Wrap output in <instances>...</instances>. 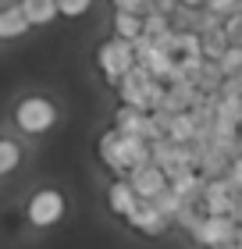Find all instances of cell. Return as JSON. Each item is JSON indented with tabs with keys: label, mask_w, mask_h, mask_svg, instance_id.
I'll return each instance as SVG.
<instances>
[{
	"label": "cell",
	"mask_w": 242,
	"mask_h": 249,
	"mask_svg": "<svg viewBox=\"0 0 242 249\" xmlns=\"http://www.w3.org/2000/svg\"><path fill=\"white\" fill-rule=\"evenodd\" d=\"M11 121L25 135H47V132L57 128V121H61V107H57V100L47 96V93H29L15 104Z\"/></svg>",
	"instance_id": "obj_1"
},
{
	"label": "cell",
	"mask_w": 242,
	"mask_h": 249,
	"mask_svg": "<svg viewBox=\"0 0 242 249\" xmlns=\"http://www.w3.org/2000/svg\"><path fill=\"white\" fill-rule=\"evenodd\" d=\"M93 61H96V71L103 75V82L118 89V82L135 68V47L125 43V39H118V36H107V39L96 43Z\"/></svg>",
	"instance_id": "obj_2"
},
{
	"label": "cell",
	"mask_w": 242,
	"mask_h": 249,
	"mask_svg": "<svg viewBox=\"0 0 242 249\" xmlns=\"http://www.w3.org/2000/svg\"><path fill=\"white\" fill-rule=\"evenodd\" d=\"M64 213H68V199H64V192L54 189V185L36 189L25 203V217H29L32 228H54V224L64 221Z\"/></svg>",
	"instance_id": "obj_3"
},
{
	"label": "cell",
	"mask_w": 242,
	"mask_h": 249,
	"mask_svg": "<svg viewBox=\"0 0 242 249\" xmlns=\"http://www.w3.org/2000/svg\"><path fill=\"white\" fill-rule=\"evenodd\" d=\"M239 196H242V192L228 182V178H214V182H206V189H203L200 207H203L206 217H235Z\"/></svg>",
	"instance_id": "obj_4"
},
{
	"label": "cell",
	"mask_w": 242,
	"mask_h": 249,
	"mask_svg": "<svg viewBox=\"0 0 242 249\" xmlns=\"http://www.w3.org/2000/svg\"><path fill=\"white\" fill-rule=\"evenodd\" d=\"M192 239L206 246V249H217V246H232L239 239V221L235 217H203L200 228L192 231Z\"/></svg>",
	"instance_id": "obj_5"
},
{
	"label": "cell",
	"mask_w": 242,
	"mask_h": 249,
	"mask_svg": "<svg viewBox=\"0 0 242 249\" xmlns=\"http://www.w3.org/2000/svg\"><path fill=\"white\" fill-rule=\"evenodd\" d=\"M132 189H135V196H139L143 203H153L164 189H171V182H168V175L160 171L157 164H146V167H135V171L125 178Z\"/></svg>",
	"instance_id": "obj_6"
},
{
	"label": "cell",
	"mask_w": 242,
	"mask_h": 249,
	"mask_svg": "<svg viewBox=\"0 0 242 249\" xmlns=\"http://www.w3.org/2000/svg\"><path fill=\"white\" fill-rule=\"evenodd\" d=\"M29 32H32V21L25 18V11H21L15 0H7V4L0 7V43L25 39Z\"/></svg>",
	"instance_id": "obj_7"
},
{
	"label": "cell",
	"mask_w": 242,
	"mask_h": 249,
	"mask_svg": "<svg viewBox=\"0 0 242 249\" xmlns=\"http://www.w3.org/2000/svg\"><path fill=\"white\" fill-rule=\"evenodd\" d=\"M139 196H135V189L125 182V178H114L111 182V189H107V207H111V213L114 217H121V221H129L132 213H135V207H139Z\"/></svg>",
	"instance_id": "obj_8"
},
{
	"label": "cell",
	"mask_w": 242,
	"mask_h": 249,
	"mask_svg": "<svg viewBox=\"0 0 242 249\" xmlns=\"http://www.w3.org/2000/svg\"><path fill=\"white\" fill-rule=\"evenodd\" d=\"M96 160L107 167L114 178H125V167H121V132L118 128H107L96 139Z\"/></svg>",
	"instance_id": "obj_9"
},
{
	"label": "cell",
	"mask_w": 242,
	"mask_h": 249,
	"mask_svg": "<svg viewBox=\"0 0 242 249\" xmlns=\"http://www.w3.org/2000/svg\"><path fill=\"white\" fill-rule=\"evenodd\" d=\"M125 224H129V228H135L139 235H153V239H157V235H164V231L171 228V221L153 207V203H139V207H135V213H132Z\"/></svg>",
	"instance_id": "obj_10"
},
{
	"label": "cell",
	"mask_w": 242,
	"mask_h": 249,
	"mask_svg": "<svg viewBox=\"0 0 242 249\" xmlns=\"http://www.w3.org/2000/svg\"><path fill=\"white\" fill-rule=\"evenodd\" d=\"M111 36L125 43H135L146 36V15H132V11H114L111 15Z\"/></svg>",
	"instance_id": "obj_11"
},
{
	"label": "cell",
	"mask_w": 242,
	"mask_h": 249,
	"mask_svg": "<svg viewBox=\"0 0 242 249\" xmlns=\"http://www.w3.org/2000/svg\"><path fill=\"white\" fill-rule=\"evenodd\" d=\"M18 7L25 11V18L32 21V29H47L61 18L57 11V0H18Z\"/></svg>",
	"instance_id": "obj_12"
},
{
	"label": "cell",
	"mask_w": 242,
	"mask_h": 249,
	"mask_svg": "<svg viewBox=\"0 0 242 249\" xmlns=\"http://www.w3.org/2000/svg\"><path fill=\"white\" fill-rule=\"evenodd\" d=\"M200 47H203V61H210V64H217L228 53V36H224V25L221 29H206L203 36H200Z\"/></svg>",
	"instance_id": "obj_13"
},
{
	"label": "cell",
	"mask_w": 242,
	"mask_h": 249,
	"mask_svg": "<svg viewBox=\"0 0 242 249\" xmlns=\"http://www.w3.org/2000/svg\"><path fill=\"white\" fill-rule=\"evenodd\" d=\"M196 135H200V128H196L192 114H175V121H171V128H168V139L175 146H189Z\"/></svg>",
	"instance_id": "obj_14"
},
{
	"label": "cell",
	"mask_w": 242,
	"mask_h": 249,
	"mask_svg": "<svg viewBox=\"0 0 242 249\" xmlns=\"http://www.w3.org/2000/svg\"><path fill=\"white\" fill-rule=\"evenodd\" d=\"M21 164V146L11 139V135H0V178L15 175Z\"/></svg>",
	"instance_id": "obj_15"
},
{
	"label": "cell",
	"mask_w": 242,
	"mask_h": 249,
	"mask_svg": "<svg viewBox=\"0 0 242 249\" xmlns=\"http://www.w3.org/2000/svg\"><path fill=\"white\" fill-rule=\"evenodd\" d=\"M153 207L160 210V213H164V217L171 221V224H175L178 221V213H182V207H186V203H182L178 196H175V192H171V189H164V192H160V196L153 199Z\"/></svg>",
	"instance_id": "obj_16"
},
{
	"label": "cell",
	"mask_w": 242,
	"mask_h": 249,
	"mask_svg": "<svg viewBox=\"0 0 242 249\" xmlns=\"http://www.w3.org/2000/svg\"><path fill=\"white\" fill-rule=\"evenodd\" d=\"M168 32H175V25H171V18L149 7V15H146V39H160V36H168Z\"/></svg>",
	"instance_id": "obj_17"
},
{
	"label": "cell",
	"mask_w": 242,
	"mask_h": 249,
	"mask_svg": "<svg viewBox=\"0 0 242 249\" xmlns=\"http://www.w3.org/2000/svg\"><path fill=\"white\" fill-rule=\"evenodd\" d=\"M96 0H57V11H61V18L68 21H78V18H86L89 11H93Z\"/></svg>",
	"instance_id": "obj_18"
},
{
	"label": "cell",
	"mask_w": 242,
	"mask_h": 249,
	"mask_svg": "<svg viewBox=\"0 0 242 249\" xmlns=\"http://www.w3.org/2000/svg\"><path fill=\"white\" fill-rule=\"evenodd\" d=\"M217 68L224 71V78L242 75V47H228V53H224L221 61H217Z\"/></svg>",
	"instance_id": "obj_19"
},
{
	"label": "cell",
	"mask_w": 242,
	"mask_h": 249,
	"mask_svg": "<svg viewBox=\"0 0 242 249\" xmlns=\"http://www.w3.org/2000/svg\"><path fill=\"white\" fill-rule=\"evenodd\" d=\"M206 11H210L214 18L228 21L232 15H239V0H206Z\"/></svg>",
	"instance_id": "obj_20"
},
{
	"label": "cell",
	"mask_w": 242,
	"mask_h": 249,
	"mask_svg": "<svg viewBox=\"0 0 242 249\" xmlns=\"http://www.w3.org/2000/svg\"><path fill=\"white\" fill-rule=\"evenodd\" d=\"M224 36H228V43H232V47H242V11L224 21Z\"/></svg>",
	"instance_id": "obj_21"
},
{
	"label": "cell",
	"mask_w": 242,
	"mask_h": 249,
	"mask_svg": "<svg viewBox=\"0 0 242 249\" xmlns=\"http://www.w3.org/2000/svg\"><path fill=\"white\" fill-rule=\"evenodd\" d=\"M114 11H132V15H149V4L146 0H111Z\"/></svg>",
	"instance_id": "obj_22"
},
{
	"label": "cell",
	"mask_w": 242,
	"mask_h": 249,
	"mask_svg": "<svg viewBox=\"0 0 242 249\" xmlns=\"http://www.w3.org/2000/svg\"><path fill=\"white\" fill-rule=\"evenodd\" d=\"M228 182H232V185L242 192V157H235L232 167H228Z\"/></svg>",
	"instance_id": "obj_23"
},
{
	"label": "cell",
	"mask_w": 242,
	"mask_h": 249,
	"mask_svg": "<svg viewBox=\"0 0 242 249\" xmlns=\"http://www.w3.org/2000/svg\"><path fill=\"white\" fill-rule=\"evenodd\" d=\"M182 7H206V0H178Z\"/></svg>",
	"instance_id": "obj_24"
},
{
	"label": "cell",
	"mask_w": 242,
	"mask_h": 249,
	"mask_svg": "<svg viewBox=\"0 0 242 249\" xmlns=\"http://www.w3.org/2000/svg\"><path fill=\"white\" fill-rule=\"evenodd\" d=\"M235 221H239V228H242V196H239V203H235Z\"/></svg>",
	"instance_id": "obj_25"
},
{
	"label": "cell",
	"mask_w": 242,
	"mask_h": 249,
	"mask_svg": "<svg viewBox=\"0 0 242 249\" xmlns=\"http://www.w3.org/2000/svg\"><path fill=\"white\" fill-rule=\"evenodd\" d=\"M235 246H239V249H242V228H239V239H235Z\"/></svg>",
	"instance_id": "obj_26"
},
{
	"label": "cell",
	"mask_w": 242,
	"mask_h": 249,
	"mask_svg": "<svg viewBox=\"0 0 242 249\" xmlns=\"http://www.w3.org/2000/svg\"><path fill=\"white\" fill-rule=\"evenodd\" d=\"M217 249H239V246H235V242H232V246H217Z\"/></svg>",
	"instance_id": "obj_27"
},
{
	"label": "cell",
	"mask_w": 242,
	"mask_h": 249,
	"mask_svg": "<svg viewBox=\"0 0 242 249\" xmlns=\"http://www.w3.org/2000/svg\"><path fill=\"white\" fill-rule=\"evenodd\" d=\"M239 11H242V0H239Z\"/></svg>",
	"instance_id": "obj_28"
},
{
	"label": "cell",
	"mask_w": 242,
	"mask_h": 249,
	"mask_svg": "<svg viewBox=\"0 0 242 249\" xmlns=\"http://www.w3.org/2000/svg\"><path fill=\"white\" fill-rule=\"evenodd\" d=\"M15 4H18V0H15Z\"/></svg>",
	"instance_id": "obj_29"
}]
</instances>
